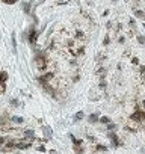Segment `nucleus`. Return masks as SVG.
Segmentation results:
<instances>
[{
    "instance_id": "obj_2",
    "label": "nucleus",
    "mask_w": 145,
    "mask_h": 154,
    "mask_svg": "<svg viewBox=\"0 0 145 154\" xmlns=\"http://www.w3.org/2000/svg\"><path fill=\"white\" fill-rule=\"evenodd\" d=\"M53 77H54V73H53V71H48V73H46V74H42V76H38V77H36V82L41 83L42 86H44V85H47L48 82H52Z\"/></svg>"
},
{
    "instance_id": "obj_5",
    "label": "nucleus",
    "mask_w": 145,
    "mask_h": 154,
    "mask_svg": "<svg viewBox=\"0 0 145 154\" xmlns=\"http://www.w3.org/2000/svg\"><path fill=\"white\" fill-rule=\"evenodd\" d=\"M88 122H89V124H95V122H100V113H98V112L89 113V116H88Z\"/></svg>"
},
{
    "instance_id": "obj_7",
    "label": "nucleus",
    "mask_w": 145,
    "mask_h": 154,
    "mask_svg": "<svg viewBox=\"0 0 145 154\" xmlns=\"http://www.w3.org/2000/svg\"><path fill=\"white\" fill-rule=\"evenodd\" d=\"M11 41H12V51L14 54H17V33L12 30V35H11Z\"/></svg>"
},
{
    "instance_id": "obj_28",
    "label": "nucleus",
    "mask_w": 145,
    "mask_h": 154,
    "mask_svg": "<svg viewBox=\"0 0 145 154\" xmlns=\"http://www.w3.org/2000/svg\"><path fill=\"white\" fill-rule=\"evenodd\" d=\"M118 42H119V44H124V42H125V38H124V36L121 35V36L118 38Z\"/></svg>"
},
{
    "instance_id": "obj_21",
    "label": "nucleus",
    "mask_w": 145,
    "mask_h": 154,
    "mask_svg": "<svg viewBox=\"0 0 145 154\" xmlns=\"http://www.w3.org/2000/svg\"><path fill=\"white\" fill-rule=\"evenodd\" d=\"M83 36H85V33H83L82 30L77 29V30H76V38H83Z\"/></svg>"
},
{
    "instance_id": "obj_37",
    "label": "nucleus",
    "mask_w": 145,
    "mask_h": 154,
    "mask_svg": "<svg viewBox=\"0 0 145 154\" xmlns=\"http://www.w3.org/2000/svg\"><path fill=\"white\" fill-rule=\"evenodd\" d=\"M144 29H145V24H144Z\"/></svg>"
},
{
    "instance_id": "obj_14",
    "label": "nucleus",
    "mask_w": 145,
    "mask_h": 154,
    "mask_svg": "<svg viewBox=\"0 0 145 154\" xmlns=\"http://www.w3.org/2000/svg\"><path fill=\"white\" fill-rule=\"evenodd\" d=\"M109 44H110V36H109V33H107V35L104 36V39H103V45L106 47V45H109Z\"/></svg>"
},
{
    "instance_id": "obj_1",
    "label": "nucleus",
    "mask_w": 145,
    "mask_h": 154,
    "mask_svg": "<svg viewBox=\"0 0 145 154\" xmlns=\"http://www.w3.org/2000/svg\"><path fill=\"white\" fill-rule=\"evenodd\" d=\"M27 32H29V35H27V41H29L30 45H35L36 41H38V36H40V33H41V30H36L35 29V24H33L30 27H27Z\"/></svg>"
},
{
    "instance_id": "obj_17",
    "label": "nucleus",
    "mask_w": 145,
    "mask_h": 154,
    "mask_svg": "<svg viewBox=\"0 0 145 154\" xmlns=\"http://www.w3.org/2000/svg\"><path fill=\"white\" fill-rule=\"evenodd\" d=\"M136 39H138V42H139V44H142V45L145 44V36H142V35H138V36H136Z\"/></svg>"
},
{
    "instance_id": "obj_11",
    "label": "nucleus",
    "mask_w": 145,
    "mask_h": 154,
    "mask_svg": "<svg viewBox=\"0 0 145 154\" xmlns=\"http://www.w3.org/2000/svg\"><path fill=\"white\" fill-rule=\"evenodd\" d=\"M112 121H110V118L109 116H100V124H104V125H107L110 124Z\"/></svg>"
},
{
    "instance_id": "obj_26",
    "label": "nucleus",
    "mask_w": 145,
    "mask_h": 154,
    "mask_svg": "<svg viewBox=\"0 0 145 154\" xmlns=\"http://www.w3.org/2000/svg\"><path fill=\"white\" fill-rule=\"evenodd\" d=\"M86 138H88V141H89V142H97V139H95V138H94V136H92V134H88V136H86Z\"/></svg>"
},
{
    "instance_id": "obj_3",
    "label": "nucleus",
    "mask_w": 145,
    "mask_h": 154,
    "mask_svg": "<svg viewBox=\"0 0 145 154\" xmlns=\"http://www.w3.org/2000/svg\"><path fill=\"white\" fill-rule=\"evenodd\" d=\"M130 118L133 119V121H136V122H142V121H145V110L136 109V110L130 115Z\"/></svg>"
},
{
    "instance_id": "obj_35",
    "label": "nucleus",
    "mask_w": 145,
    "mask_h": 154,
    "mask_svg": "<svg viewBox=\"0 0 145 154\" xmlns=\"http://www.w3.org/2000/svg\"><path fill=\"white\" fill-rule=\"evenodd\" d=\"M142 107H144V110H145V100L142 101Z\"/></svg>"
},
{
    "instance_id": "obj_34",
    "label": "nucleus",
    "mask_w": 145,
    "mask_h": 154,
    "mask_svg": "<svg viewBox=\"0 0 145 154\" xmlns=\"http://www.w3.org/2000/svg\"><path fill=\"white\" fill-rule=\"evenodd\" d=\"M44 2H47V0H40V3H38V5H42Z\"/></svg>"
},
{
    "instance_id": "obj_31",
    "label": "nucleus",
    "mask_w": 145,
    "mask_h": 154,
    "mask_svg": "<svg viewBox=\"0 0 145 154\" xmlns=\"http://www.w3.org/2000/svg\"><path fill=\"white\" fill-rule=\"evenodd\" d=\"M141 74H142V76L145 74V65H141Z\"/></svg>"
},
{
    "instance_id": "obj_6",
    "label": "nucleus",
    "mask_w": 145,
    "mask_h": 154,
    "mask_svg": "<svg viewBox=\"0 0 145 154\" xmlns=\"http://www.w3.org/2000/svg\"><path fill=\"white\" fill-rule=\"evenodd\" d=\"M133 15L138 17V18H141V20H145V11H142V9L133 8Z\"/></svg>"
},
{
    "instance_id": "obj_23",
    "label": "nucleus",
    "mask_w": 145,
    "mask_h": 154,
    "mask_svg": "<svg viewBox=\"0 0 145 154\" xmlns=\"http://www.w3.org/2000/svg\"><path fill=\"white\" fill-rule=\"evenodd\" d=\"M2 2H3L5 5H14V3L18 2V0H2Z\"/></svg>"
},
{
    "instance_id": "obj_30",
    "label": "nucleus",
    "mask_w": 145,
    "mask_h": 154,
    "mask_svg": "<svg viewBox=\"0 0 145 154\" xmlns=\"http://www.w3.org/2000/svg\"><path fill=\"white\" fill-rule=\"evenodd\" d=\"M2 92H6V83H2Z\"/></svg>"
},
{
    "instance_id": "obj_4",
    "label": "nucleus",
    "mask_w": 145,
    "mask_h": 154,
    "mask_svg": "<svg viewBox=\"0 0 145 154\" xmlns=\"http://www.w3.org/2000/svg\"><path fill=\"white\" fill-rule=\"evenodd\" d=\"M33 0H29V2H21V11L26 14V15H30L32 14V8H33Z\"/></svg>"
},
{
    "instance_id": "obj_12",
    "label": "nucleus",
    "mask_w": 145,
    "mask_h": 154,
    "mask_svg": "<svg viewBox=\"0 0 145 154\" xmlns=\"http://www.w3.org/2000/svg\"><path fill=\"white\" fill-rule=\"evenodd\" d=\"M98 88H100V89H103V91H106V88H107L106 79H104V80H100V83H98Z\"/></svg>"
},
{
    "instance_id": "obj_13",
    "label": "nucleus",
    "mask_w": 145,
    "mask_h": 154,
    "mask_svg": "<svg viewBox=\"0 0 145 154\" xmlns=\"http://www.w3.org/2000/svg\"><path fill=\"white\" fill-rule=\"evenodd\" d=\"M95 150H97V151H107V147L101 145V144H97V145H95Z\"/></svg>"
},
{
    "instance_id": "obj_24",
    "label": "nucleus",
    "mask_w": 145,
    "mask_h": 154,
    "mask_svg": "<svg viewBox=\"0 0 145 154\" xmlns=\"http://www.w3.org/2000/svg\"><path fill=\"white\" fill-rule=\"evenodd\" d=\"M42 130H44V133H46V134H48V136H52V128H47V127H42Z\"/></svg>"
},
{
    "instance_id": "obj_19",
    "label": "nucleus",
    "mask_w": 145,
    "mask_h": 154,
    "mask_svg": "<svg viewBox=\"0 0 145 154\" xmlns=\"http://www.w3.org/2000/svg\"><path fill=\"white\" fill-rule=\"evenodd\" d=\"M85 54V45H82V47L77 50V56H83Z\"/></svg>"
},
{
    "instance_id": "obj_8",
    "label": "nucleus",
    "mask_w": 145,
    "mask_h": 154,
    "mask_svg": "<svg viewBox=\"0 0 145 154\" xmlns=\"http://www.w3.org/2000/svg\"><path fill=\"white\" fill-rule=\"evenodd\" d=\"M83 118H85V113H83L82 110H79L74 116H72V122H79L80 119H83Z\"/></svg>"
},
{
    "instance_id": "obj_16",
    "label": "nucleus",
    "mask_w": 145,
    "mask_h": 154,
    "mask_svg": "<svg viewBox=\"0 0 145 154\" xmlns=\"http://www.w3.org/2000/svg\"><path fill=\"white\" fill-rule=\"evenodd\" d=\"M9 104H11V106H14V107H17V106H20V103H18V100H17V98H11Z\"/></svg>"
},
{
    "instance_id": "obj_22",
    "label": "nucleus",
    "mask_w": 145,
    "mask_h": 154,
    "mask_svg": "<svg viewBox=\"0 0 145 154\" xmlns=\"http://www.w3.org/2000/svg\"><path fill=\"white\" fill-rule=\"evenodd\" d=\"M129 26L133 27V29L136 27V21H135V18H130V20H129Z\"/></svg>"
},
{
    "instance_id": "obj_10",
    "label": "nucleus",
    "mask_w": 145,
    "mask_h": 154,
    "mask_svg": "<svg viewBox=\"0 0 145 154\" xmlns=\"http://www.w3.org/2000/svg\"><path fill=\"white\" fill-rule=\"evenodd\" d=\"M70 138H71V141H72V144H74L76 147H80V145L83 144V141H82V139H77L76 136H72V134L70 136Z\"/></svg>"
},
{
    "instance_id": "obj_9",
    "label": "nucleus",
    "mask_w": 145,
    "mask_h": 154,
    "mask_svg": "<svg viewBox=\"0 0 145 154\" xmlns=\"http://www.w3.org/2000/svg\"><path fill=\"white\" fill-rule=\"evenodd\" d=\"M11 122H15V124H23V122H24V118H21V116H11Z\"/></svg>"
},
{
    "instance_id": "obj_20",
    "label": "nucleus",
    "mask_w": 145,
    "mask_h": 154,
    "mask_svg": "<svg viewBox=\"0 0 145 154\" xmlns=\"http://www.w3.org/2000/svg\"><path fill=\"white\" fill-rule=\"evenodd\" d=\"M106 59V54H97L95 56V60H98V62H101V60H104Z\"/></svg>"
},
{
    "instance_id": "obj_36",
    "label": "nucleus",
    "mask_w": 145,
    "mask_h": 154,
    "mask_svg": "<svg viewBox=\"0 0 145 154\" xmlns=\"http://www.w3.org/2000/svg\"><path fill=\"white\" fill-rule=\"evenodd\" d=\"M136 2H141V0H136Z\"/></svg>"
},
{
    "instance_id": "obj_25",
    "label": "nucleus",
    "mask_w": 145,
    "mask_h": 154,
    "mask_svg": "<svg viewBox=\"0 0 145 154\" xmlns=\"http://www.w3.org/2000/svg\"><path fill=\"white\" fill-rule=\"evenodd\" d=\"M74 150H76V154H83V148L82 147H76Z\"/></svg>"
},
{
    "instance_id": "obj_33",
    "label": "nucleus",
    "mask_w": 145,
    "mask_h": 154,
    "mask_svg": "<svg viewBox=\"0 0 145 154\" xmlns=\"http://www.w3.org/2000/svg\"><path fill=\"white\" fill-rule=\"evenodd\" d=\"M38 151H41V153H44V151H46V148H44V147H42V145H41V147H40V148H38Z\"/></svg>"
},
{
    "instance_id": "obj_32",
    "label": "nucleus",
    "mask_w": 145,
    "mask_h": 154,
    "mask_svg": "<svg viewBox=\"0 0 145 154\" xmlns=\"http://www.w3.org/2000/svg\"><path fill=\"white\" fill-rule=\"evenodd\" d=\"M107 15H109V9H106V11H104V12L101 14V17H107Z\"/></svg>"
},
{
    "instance_id": "obj_18",
    "label": "nucleus",
    "mask_w": 145,
    "mask_h": 154,
    "mask_svg": "<svg viewBox=\"0 0 145 154\" xmlns=\"http://www.w3.org/2000/svg\"><path fill=\"white\" fill-rule=\"evenodd\" d=\"M107 130H109V132H113V130H116V124H113V122L107 124Z\"/></svg>"
},
{
    "instance_id": "obj_29",
    "label": "nucleus",
    "mask_w": 145,
    "mask_h": 154,
    "mask_svg": "<svg viewBox=\"0 0 145 154\" xmlns=\"http://www.w3.org/2000/svg\"><path fill=\"white\" fill-rule=\"evenodd\" d=\"M112 21H107V23H106V27H107V29H112Z\"/></svg>"
},
{
    "instance_id": "obj_27",
    "label": "nucleus",
    "mask_w": 145,
    "mask_h": 154,
    "mask_svg": "<svg viewBox=\"0 0 145 154\" xmlns=\"http://www.w3.org/2000/svg\"><path fill=\"white\" fill-rule=\"evenodd\" d=\"M132 64L133 65H139V59L136 58V56H135V58H132Z\"/></svg>"
},
{
    "instance_id": "obj_15",
    "label": "nucleus",
    "mask_w": 145,
    "mask_h": 154,
    "mask_svg": "<svg viewBox=\"0 0 145 154\" xmlns=\"http://www.w3.org/2000/svg\"><path fill=\"white\" fill-rule=\"evenodd\" d=\"M6 80H8V73L6 71H2V83H6Z\"/></svg>"
}]
</instances>
